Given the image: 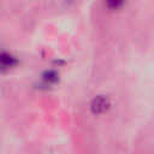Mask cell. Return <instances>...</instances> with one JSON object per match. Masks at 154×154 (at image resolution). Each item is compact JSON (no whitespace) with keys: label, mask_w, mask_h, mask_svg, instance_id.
<instances>
[{"label":"cell","mask_w":154,"mask_h":154,"mask_svg":"<svg viewBox=\"0 0 154 154\" xmlns=\"http://www.w3.org/2000/svg\"><path fill=\"white\" fill-rule=\"evenodd\" d=\"M108 106H109L108 99L102 95H99L91 102V111L94 113H102L108 108Z\"/></svg>","instance_id":"obj_1"},{"label":"cell","mask_w":154,"mask_h":154,"mask_svg":"<svg viewBox=\"0 0 154 154\" xmlns=\"http://www.w3.org/2000/svg\"><path fill=\"white\" fill-rule=\"evenodd\" d=\"M0 60H1V64L5 65V66H12L13 64H16V59H14L12 55L6 54V53H2V54H1Z\"/></svg>","instance_id":"obj_2"},{"label":"cell","mask_w":154,"mask_h":154,"mask_svg":"<svg viewBox=\"0 0 154 154\" xmlns=\"http://www.w3.org/2000/svg\"><path fill=\"white\" fill-rule=\"evenodd\" d=\"M43 78L48 82H55L58 79V75L55 71H47L45 75H43Z\"/></svg>","instance_id":"obj_3"},{"label":"cell","mask_w":154,"mask_h":154,"mask_svg":"<svg viewBox=\"0 0 154 154\" xmlns=\"http://www.w3.org/2000/svg\"><path fill=\"white\" fill-rule=\"evenodd\" d=\"M107 5H108V6H113V7H118V6H120V5H122V2H118V1H116V2H114V1H112V2H108Z\"/></svg>","instance_id":"obj_4"}]
</instances>
